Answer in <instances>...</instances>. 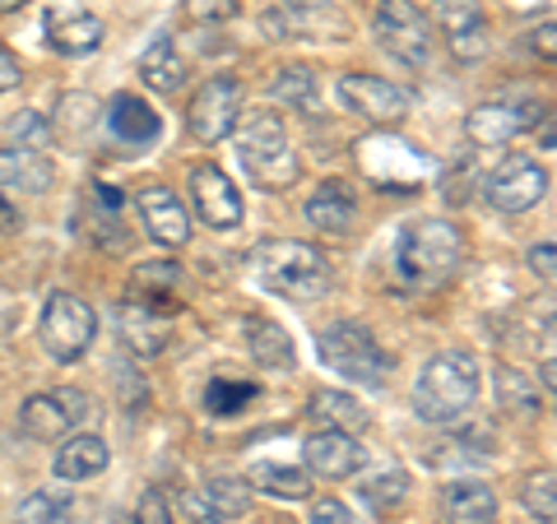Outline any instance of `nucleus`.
<instances>
[{"mask_svg":"<svg viewBox=\"0 0 557 524\" xmlns=\"http://www.w3.org/2000/svg\"><path fill=\"white\" fill-rule=\"evenodd\" d=\"M479 399V362L450 348V353H437L413 380V409L423 423H456L474 409Z\"/></svg>","mask_w":557,"mask_h":524,"instance_id":"obj_1","label":"nucleus"},{"mask_svg":"<svg viewBox=\"0 0 557 524\" xmlns=\"http://www.w3.org/2000/svg\"><path fill=\"white\" fill-rule=\"evenodd\" d=\"M256 270L260 284L270 292L288 297V302H317V297L330 292V260L307 247V241H270V247L256 251Z\"/></svg>","mask_w":557,"mask_h":524,"instance_id":"obj_2","label":"nucleus"},{"mask_svg":"<svg viewBox=\"0 0 557 524\" xmlns=\"http://www.w3.org/2000/svg\"><path fill=\"white\" fill-rule=\"evenodd\" d=\"M395 260H399V274L409 284H446L450 274L460 270L465 260V241L456 233V223H442V219H418L399 233V247H395Z\"/></svg>","mask_w":557,"mask_h":524,"instance_id":"obj_3","label":"nucleus"},{"mask_svg":"<svg viewBox=\"0 0 557 524\" xmlns=\"http://www.w3.org/2000/svg\"><path fill=\"white\" fill-rule=\"evenodd\" d=\"M237 159L260 190H288L293 182H298V153H293L284 121H278L274 112H251L247 121H242Z\"/></svg>","mask_w":557,"mask_h":524,"instance_id":"obj_4","label":"nucleus"},{"mask_svg":"<svg viewBox=\"0 0 557 524\" xmlns=\"http://www.w3.org/2000/svg\"><path fill=\"white\" fill-rule=\"evenodd\" d=\"M317 353L335 376L354 380V386H386L391 376V353L376 344L368 325L354 321H335L317 335Z\"/></svg>","mask_w":557,"mask_h":524,"instance_id":"obj_5","label":"nucleus"},{"mask_svg":"<svg viewBox=\"0 0 557 524\" xmlns=\"http://www.w3.org/2000/svg\"><path fill=\"white\" fill-rule=\"evenodd\" d=\"M98 335V316H94V307L84 302V297L75 292H57V297H47V307H42V344H47V353L57 358V362H75L89 353V344Z\"/></svg>","mask_w":557,"mask_h":524,"instance_id":"obj_6","label":"nucleus"},{"mask_svg":"<svg viewBox=\"0 0 557 524\" xmlns=\"http://www.w3.org/2000/svg\"><path fill=\"white\" fill-rule=\"evenodd\" d=\"M372 28H376L381 47H386L395 61L428 65V57H432V24H428V14L418 10L413 0H381Z\"/></svg>","mask_w":557,"mask_h":524,"instance_id":"obj_7","label":"nucleus"},{"mask_svg":"<svg viewBox=\"0 0 557 524\" xmlns=\"http://www.w3.org/2000/svg\"><path fill=\"white\" fill-rule=\"evenodd\" d=\"M548 196V172L525 153H507L502 167L487 177V204L497 214H525Z\"/></svg>","mask_w":557,"mask_h":524,"instance_id":"obj_8","label":"nucleus"},{"mask_svg":"<svg viewBox=\"0 0 557 524\" xmlns=\"http://www.w3.org/2000/svg\"><path fill=\"white\" fill-rule=\"evenodd\" d=\"M84 413H89V399H84L79 390L61 386V390L24 399L20 427H24V436H33V441H65V436L84 423Z\"/></svg>","mask_w":557,"mask_h":524,"instance_id":"obj_9","label":"nucleus"},{"mask_svg":"<svg viewBox=\"0 0 557 524\" xmlns=\"http://www.w3.org/2000/svg\"><path fill=\"white\" fill-rule=\"evenodd\" d=\"M237 116H242V84L219 75L196 93V102L186 112V126L205 145H219V139H228L237 130Z\"/></svg>","mask_w":557,"mask_h":524,"instance_id":"obj_10","label":"nucleus"},{"mask_svg":"<svg viewBox=\"0 0 557 524\" xmlns=\"http://www.w3.org/2000/svg\"><path fill=\"white\" fill-rule=\"evenodd\" d=\"M190 204H196V214L205 219V228L214 233H228L242 223V214H247V204H242V190L228 182V172H219L214 163L205 167H190Z\"/></svg>","mask_w":557,"mask_h":524,"instance_id":"obj_11","label":"nucleus"},{"mask_svg":"<svg viewBox=\"0 0 557 524\" xmlns=\"http://www.w3.org/2000/svg\"><path fill=\"white\" fill-rule=\"evenodd\" d=\"M339 98L348 112H358L362 121H372V126H399V121L409 116V93L376 75H344Z\"/></svg>","mask_w":557,"mask_h":524,"instance_id":"obj_12","label":"nucleus"},{"mask_svg":"<svg viewBox=\"0 0 557 524\" xmlns=\"http://www.w3.org/2000/svg\"><path fill=\"white\" fill-rule=\"evenodd\" d=\"M135 209H139L145 233L159 241V247L177 251V247H186V241H190V214H186V204L172 196L168 186H139Z\"/></svg>","mask_w":557,"mask_h":524,"instance_id":"obj_13","label":"nucleus"},{"mask_svg":"<svg viewBox=\"0 0 557 524\" xmlns=\"http://www.w3.org/2000/svg\"><path fill=\"white\" fill-rule=\"evenodd\" d=\"M539 116H548V112L544 108H511V102H479L465 121V135L474 139L479 149H507L525 126H539Z\"/></svg>","mask_w":557,"mask_h":524,"instance_id":"obj_14","label":"nucleus"},{"mask_svg":"<svg viewBox=\"0 0 557 524\" xmlns=\"http://www.w3.org/2000/svg\"><path fill=\"white\" fill-rule=\"evenodd\" d=\"M437 24L446 28V38L460 61L487 57V20H483L479 0H437Z\"/></svg>","mask_w":557,"mask_h":524,"instance_id":"obj_15","label":"nucleus"},{"mask_svg":"<svg viewBox=\"0 0 557 524\" xmlns=\"http://www.w3.org/2000/svg\"><path fill=\"white\" fill-rule=\"evenodd\" d=\"M307 464L317 469L321 478H354L358 469L368 464V450L354 441V432L325 427V432H311V441H307Z\"/></svg>","mask_w":557,"mask_h":524,"instance_id":"obj_16","label":"nucleus"},{"mask_svg":"<svg viewBox=\"0 0 557 524\" xmlns=\"http://www.w3.org/2000/svg\"><path fill=\"white\" fill-rule=\"evenodd\" d=\"M47 42L61 51V57H84V51L102 47V20L79 5H57L47 10Z\"/></svg>","mask_w":557,"mask_h":524,"instance_id":"obj_17","label":"nucleus"},{"mask_svg":"<svg viewBox=\"0 0 557 524\" xmlns=\"http://www.w3.org/2000/svg\"><path fill=\"white\" fill-rule=\"evenodd\" d=\"M116 321H121V339H126L131 353L153 358V353H163V348H168V316H163L159 307H149L145 297L121 307Z\"/></svg>","mask_w":557,"mask_h":524,"instance_id":"obj_18","label":"nucleus"},{"mask_svg":"<svg viewBox=\"0 0 557 524\" xmlns=\"http://www.w3.org/2000/svg\"><path fill=\"white\" fill-rule=\"evenodd\" d=\"M446 524H493L497 520V492L479 478H456L442 492Z\"/></svg>","mask_w":557,"mask_h":524,"instance_id":"obj_19","label":"nucleus"},{"mask_svg":"<svg viewBox=\"0 0 557 524\" xmlns=\"http://www.w3.org/2000/svg\"><path fill=\"white\" fill-rule=\"evenodd\" d=\"M108 126H112V135L121 139V145L139 149V145H153V139H159L163 121H159V112H153L145 98L116 93V98H112V112H108Z\"/></svg>","mask_w":557,"mask_h":524,"instance_id":"obj_20","label":"nucleus"},{"mask_svg":"<svg viewBox=\"0 0 557 524\" xmlns=\"http://www.w3.org/2000/svg\"><path fill=\"white\" fill-rule=\"evenodd\" d=\"M354 214H358V200L348 182H321L317 196L307 200V219L317 223V233H330V237L354 233Z\"/></svg>","mask_w":557,"mask_h":524,"instance_id":"obj_21","label":"nucleus"},{"mask_svg":"<svg viewBox=\"0 0 557 524\" xmlns=\"http://www.w3.org/2000/svg\"><path fill=\"white\" fill-rule=\"evenodd\" d=\"M108 460H112L108 441H102V436H94V432H79V436H70V441H61V450H57V478H61V483L94 478V474H102V469H108Z\"/></svg>","mask_w":557,"mask_h":524,"instance_id":"obj_22","label":"nucleus"},{"mask_svg":"<svg viewBox=\"0 0 557 524\" xmlns=\"http://www.w3.org/2000/svg\"><path fill=\"white\" fill-rule=\"evenodd\" d=\"M247 348H251V358L260 366H270V372H293V362H298V353H293V335L278 321H265V316L247 321Z\"/></svg>","mask_w":557,"mask_h":524,"instance_id":"obj_23","label":"nucleus"},{"mask_svg":"<svg viewBox=\"0 0 557 524\" xmlns=\"http://www.w3.org/2000/svg\"><path fill=\"white\" fill-rule=\"evenodd\" d=\"M51 177H57V172H51V163L38 149H20V145L0 149V186H20V190L38 196V190L51 186Z\"/></svg>","mask_w":557,"mask_h":524,"instance_id":"obj_24","label":"nucleus"},{"mask_svg":"<svg viewBox=\"0 0 557 524\" xmlns=\"http://www.w3.org/2000/svg\"><path fill=\"white\" fill-rule=\"evenodd\" d=\"M139 79H145L149 89H159V93H177L186 84V61L177 57L172 38H159L145 57H139Z\"/></svg>","mask_w":557,"mask_h":524,"instance_id":"obj_25","label":"nucleus"},{"mask_svg":"<svg viewBox=\"0 0 557 524\" xmlns=\"http://www.w3.org/2000/svg\"><path fill=\"white\" fill-rule=\"evenodd\" d=\"M311 417L325 423V427H335V432H362L372 423V413L344 390H317L311 395Z\"/></svg>","mask_w":557,"mask_h":524,"instance_id":"obj_26","label":"nucleus"},{"mask_svg":"<svg viewBox=\"0 0 557 524\" xmlns=\"http://www.w3.org/2000/svg\"><path fill=\"white\" fill-rule=\"evenodd\" d=\"M247 483L260 487V492H270V497H288V501L311 497V474H307V469H293V464H270V460H260V464H251Z\"/></svg>","mask_w":557,"mask_h":524,"instance_id":"obj_27","label":"nucleus"},{"mask_svg":"<svg viewBox=\"0 0 557 524\" xmlns=\"http://www.w3.org/2000/svg\"><path fill=\"white\" fill-rule=\"evenodd\" d=\"M270 98L278 102H288V108H317L321 102V84H317V70H307V65H288V70H278V75L270 79Z\"/></svg>","mask_w":557,"mask_h":524,"instance_id":"obj_28","label":"nucleus"},{"mask_svg":"<svg viewBox=\"0 0 557 524\" xmlns=\"http://www.w3.org/2000/svg\"><path fill=\"white\" fill-rule=\"evenodd\" d=\"M520 501H525L530 520L553 524L557 520V478H553V469H539V474H530L525 483H520Z\"/></svg>","mask_w":557,"mask_h":524,"instance_id":"obj_29","label":"nucleus"},{"mask_svg":"<svg viewBox=\"0 0 557 524\" xmlns=\"http://www.w3.org/2000/svg\"><path fill=\"white\" fill-rule=\"evenodd\" d=\"M14 524H75V511H70V501L57 492H33L20 501Z\"/></svg>","mask_w":557,"mask_h":524,"instance_id":"obj_30","label":"nucleus"},{"mask_svg":"<svg viewBox=\"0 0 557 524\" xmlns=\"http://www.w3.org/2000/svg\"><path fill=\"white\" fill-rule=\"evenodd\" d=\"M497 404L511 409V413H534L539 409V395L530 390V380L516 372V366H502L497 372Z\"/></svg>","mask_w":557,"mask_h":524,"instance_id":"obj_31","label":"nucleus"},{"mask_svg":"<svg viewBox=\"0 0 557 524\" xmlns=\"http://www.w3.org/2000/svg\"><path fill=\"white\" fill-rule=\"evenodd\" d=\"M256 399V386H242V380H209V390H205V409L214 413V417H228L237 413L242 404H251Z\"/></svg>","mask_w":557,"mask_h":524,"instance_id":"obj_32","label":"nucleus"},{"mask_svg":"<svg viewBox=\"0 0 557 524\" xmlns=\"http://www.w3.org/2000/svg\"><path fill=\"white\" fill-rule=\"evenodd\" d=\"M205 501L214 506V511H223V515H242L251 506V487L237 483V478H214L205 487Z\"/></svg>","mask_w":557,"mask_h":524,"instance_id":"obj_33","label":"nucleus"},{"mask_svg":"<svg viewBox=\"0 0 557 524\" xmlns=\"http://www.w3.org/2000/svg\"><path fill=\"white\" fill-rule=\"evenodd\" d=\"M362 497H368L376 511H391V506H399L409 497V478L405 474H381L372 483H362Z\"/></svg>","mask_w":557,"mask_h":524,"instance_id":"obj_34","label":"nucleus"},{"mask_svg":"<svg viewBox=\"0 0 557 524\" xmlns=\"http://www.w3.org/2000/svg\"><path fill=\"white\" fill-rule=\"evenodd\" d=\"M14 139H20V149H42L47 139H51V130H47V121L38 116V112H24L20 121H14Z\"/></svg>","mask_w":557,"mask_h":524,"instance_id":"obj_35","label":"nucleus"},{"mask_svg":"<svg viewBox=\"0 0 557 524\" xmlns=\"http://www.w3.org/2000/svg\"><path fill=\"white\" fill-rule=\"evenodd\" d=\"M237 5H242V0H186V10L196 14V20H205V24H223V20H233Z\"/></svg>","mask_w":557,"mask_h":524,"instance_id":"obj_36","label":"nucleus"},{"mask_svg":"<svg viewBox=\"0 0 557 524\" xmlns=\"http://www.w3.org/2000/svg\"><path fill=\"white\" fill-rule=\"evenodd\" d=\"M139 524H177L172 520V506H168V497L159 492V487H149V492L139 497Z\"/></svg>","mask_w":557,"mask_h":524,"instance_id":"obj_37","label":"nucleus"},{"mask_svg":"<svg viewBox=\"0 0 557 524\" xmlns=\"http://www.w3.org/2000/svg\"><path fill=\"white\" fill-rule=\"evenodd\" d=\"M307 524H358V520H354V511H348L344 501H335V497H321L317 506H311Z\"/></svg>","mask_w":557,"mask_h":524,"instance_id":"obj_38","label":"nucleus"},{"mask_svg":"<svg viewBox=\"0 0 557 524\" xmlns=\"http://www.w3.org/2000/svg\"><path fill=\"white\" fill-rule=\"evenodd\" d=\"M149 284L172 288V284H177V265H172V260H159V265H139L135 270V288H149Z\"/></svg>","mask_w":557,"mask_h":524,"instance_id":"obj_39","label":"nucleus"},{"mask_svg":"<svg viewBox=\"0 0 557 524\" xmlns=\"http://www.w3.org/2000/svg\"><path fill=\"white\" fill-rule=\"evenodd\" d=\"M20 79H24V70H20V61L10 57L5 47H0V93H10V89H20Z\"/></svg>","mask_w":557,"mask_h":524,"instance_id":"obj_40","label":"nucleus"},{"mask_svg":"<svg viewBox=\"0 0 557 524\" xmlns=\"http://www.w3.org/2000/svg\"><path fill=\"white\" fill-rule=\"evenodd\" d=\"M553 255H557V251H553V241H539V247L530 251V270H534V274H544V284H553Z\"/></svg>","mask_w":557,"mask_h":524,"instance_id":"obj_41","label":"nucleus"},{"mask_svg":"<svg viewBox=\"0 0 557 524\" xmlns=\"http://www.w3.org/2000/svg\"><path fill=\"white\" fill-rule=\"evenodd\" d=\"M190 524H233V515H223V511H214L209 501L190 497Z\"/></svg>","mask_w":557,"mask_h":524,"instance_id":"obj_42","label":"nucleus"},{"mask_svg":"<svg viewBox=\"0 0 557 524\" xmlns=\"http://www.w3.org/2000/svg\"><path fill=\"white\" fill-rule=\"evenodd\" d=\"M20 228V209L5 200V190H0V233H14Z\"/></svg>","mask_w":557,"mask_h":524,"instance_id":"obj_43","label":"nucleus"},{"mask_svg":"<svg viewBox=\"0 0 557 524\" xmlns=\"http://www.w3.org/2000/svg\"><path fill=\"white\" fill-rule=\"evenodd\" d=\"M534 51H544V61H553V57H557V47H553V20L534 33Z\"/></svg>","mask_w":557,"mask_h":524,"instance_id":"obj_44","label":"nucleus"},{"mask_svg":"<svg viewBox=\"0 0 557 524\" xmlns=\"http://www.w3.org/2000/svg\"><path fill=\"white\" fill-rule=\"evenodd\" d=\"M288 5H298V10H321V5H330V0H288Z\"/></svg>","mask_w":557,"mask_h":524,"instance_id":"obj_45","label":"nucleus"},{"mask_svg":"<svg viewBox=\"0 0 557 524\" xmlns=\"http://www.w3.org/2000/svg\"><path fill=\"white\" fill-rule=\"evenodd\" d=\"M530 5H548V0H511V10H530Z\"/></svg>","mask_w":557,"mask_h":524,"instance_id":"obj_46","label":"nucleus"},{"mask_svg":"<svg viewBox=\"0 0 557 524\" xmlns=\"http://www.w3.org/2000/svg\"><path fill=\"white\" fill-rule=\"evenodd\" d=\"M20 5H28V0H0V14H5V10H20Z\"/></svg>","mask_w":557,"mask_h":524,"instance_id":"obj_47","label":"nucleus"}]
</instances>
